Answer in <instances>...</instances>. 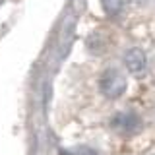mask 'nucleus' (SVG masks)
Here are the masks:
<instances>
[{"label": "nucleus", "instance_id": "4", "mask_svg": "<svg viewBox=\"0 0 155 155\" xmlns=\"http://www.w3.org/2000/svg\"><path fill=\"white\" fill-rule=\"evenodd\" d=\"M124 4H126V0H101V6H103L105 14L110 18L120 16V12L124 10Z\"/></svg>", "mask_w": 155, "mask_h": 155}, {"label": "nucleus", "instance_id": "5", "mask_svg": "<svg viewBox=\"0 0 155 155\" xmlns=\"http://www.w3.org/2000/svg\"><path fill=\"white\" fill-rule=\"evenodd\" d=\"M74 155H103V153L95 147H89V145H81V147H78L74 151Z\"/></svg>", "mask_w": 155, "mask_h": 155}, {"label": "nucleus", "instance_id": "1", "mask_svg": "<svg viewBox=\"0 0 155 155\" xmlns=\"http://www.w3.org/2000/svg\"><path fill=\"white\" fill-rule=\"evenodd\" d=\"M126 87H128L126 76L118 68H107L99 78V89L107 99H118L120 95H124Z\"/></svg>", "mask_w": 155, "mask_h": 155}, {"label": "nucleus", "instance_id": "2", "mask_svg": "<svg viewBox=\"0 0 155 155\" xmlns=\"http://www.w3.org/2000/svg\"><path fill=\"white\" fill-rule=\"evenodd\" d=\"M142 116L134 110H120L110 118V128L122 136H134L142 130Z\"/></svg>", "mask_w": 155, "mask_h": 155}, {"label": "nucleus", "instance_id": "3", "mask_svg": "<svg viewBox=\"0 0 155 155\" xmlns=\"http://www.w3.org/2000/svg\"><path fill=\"white\" fill-rule=\"evenodd\" d=\"M124 66L128 68L130 74L134 76H142L145 70H147V56L142 48L132 47L124 52Z\"/></svg>", "mask_w": 155, "mask_h": 155}]
</instances>
